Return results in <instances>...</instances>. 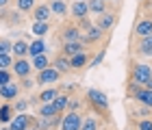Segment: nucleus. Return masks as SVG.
<instances>
[{
  "label": "nucleus",
  "instance_id": "f3484780",
  "mask_svg": "<svg viewBox=\"0 0 152 130\" xmlns=\"http://www.w3.org/2000/svg\"><path fill=\"white\" fill-rule=\"evenodd\" d=\"M52 67L54 70H59L61 74H67L72 70V65H70V57H65L63 52H59L57 57H54V63H52Z\"/></svg>",
  "mask_w": 152,
  "mask_h": 130
},
{
  "label": "nucleus",
  "instance_id": "f257e3e1",
  "mask_svg": "<svg viewBox=\"0 0 152 130\" xmlns=\"http://www.w3.org/2000/svg\"><path fill=\"white\" fill-rule=\"evenodd\" d=\"M85 98L89 102V106L94 108L96 113L100 115H109V98L104 91H100V89H87Z\"/></svg>",
  "mask_w": 152,
  "mask_h": 130
},
{
  "label": "nucleus",
  "instance_id": "dca6fc26",
  "mask_svg": "<svg viewBox=\"0 0 152 130\" xmlns=\"http://www.w3.org/2000/svg\"><path fill=\"white\" fill-rule=\"evenodd\" d=\"M50 15H52L50 4H37L35 9H33V20H35V22H48Z\"/></svg>",
  "mask_w": 152,
  "mask_h": 130
},
{
  "label": "nucleus",
  "instance_id": "79ce46f5",
  "mask_svg": "<svg viewBox=\"0 0 152 130\" xmlns=\"http://www.w3.org/2000/svg\"><path fill=\"white\" fill-rule=\"evenodd\" d=\"M107 2H109V0H107Z\"/></svg>",
  "mask_w": 152,
  "mask_h": 130
},
{
  "label": "nucleus",
  "instance_id": "c9c22d12",
  "mask_svg": "<svg viewBox=\"0 0 152 130\" xmlns=\"http://www.w3.org/2000/svg\"><path fill=\"white\" fill-rule=\"evenodd\" d=\"M137 130H152V119H139L137 121Z\"/></svg>",
  "mask_w": 152,
  "mask_h": 130
},
{
  "label": "nucleus",
  "instance_id": "f03ea898",
  "mask_svg": "<svg viewBox=\"0 0 152 130\" xmlns=\"http://www.w3.org/2000/svg\"><path fill=\"white\" fill-rule=\"evenodd\" d=\"M150 78H152V67L148 63H133V67H130V83L146 87L150 83Z\"/></svg>",
  "mask_w": 152,
  "mask_h": 130
},
{
  "label": "nucleus",
  "instance_id": "72a5a7b5",
  "mask_svg": "<svg viewBox=\"0 0 152 130\" xmlns=\"http://www.w3.org/2000/svg\"><path fill=\"white\" fill-rule=\"evenodd\" d=\"M26 108H28V102H26V100H15V102H13V111H15V113H24Z\"/></svg>",
  "mask_w": 152,
  "mask_h": 130
},
{
  "label": "nucleus",
  "instance_id": "7c9ffc66",
  "mask_svg": "<svg viewBox=\"0 0 152 130\" xmlns=\"http://www.w3.org/2000/svg\"><path fill=\"white\" fill-rule=\"evenodd\" d=\"M11 50H13V44L9 41V39L0 37V54H9Z\"/></svg>",
  "mask_w": 152,
  "mask_h": 130
},
{
  "label": "nucleus",
  "instance_id": "2f4dec72",
  "mask_svg": "<svg viewBox=\"0 0 152 130\" xmlns=\"http://www.w3.org/2000/svg\"><path fill=\"white\" fill-rule=\"evenodd\" d=\"M11 65H13V61H11V52H9V54H0V70H9Z\"/></svg>",
  "mask_w": 152,
  "mask_h": 130
},
{
  "label": "nucleus",
  "instance_id": "a211bd4d",
  "mask_svg": "<svg viewBox=\"0 0 152 130\" xmlns=\"http://www.w3.org/2000/svg\"><path fill=\"white\" fill-rule=\"evenodd\" d=\"M48 4H50V9L57 17H65L67 13H70V4H67L65 0H50Z\"/></svg>",
  "mask_w": 152,
  "mask_h": 130
},
{
  "label": "nucleus",
  "instance_id": "393cba45",
  "mask_svg": "<svg viewBox=\"0 0 152 130\" xmlns=\"http://www.w3.org/2000/svg\"><path fill=\"white\" fill-rule=\"evenodd\" d=\"M28 46H31V44H26L24 39H20V41L13 44V50H11V52L15 54L18 59H22V57H26V54H28Z\"/></svg>",
  "mask_w": 152,
  "mask_h": 130
},
{
  "label": "nucleus",
  "instance_id": "b1692460",
  "mask_svg": "<svg viewBox=\"0 0 152 130\" xmlns=\"http://www.w3.org/2000/svg\"><path fill=\"white\" fill-rule=\"evenodd\" d=\"M28 54L31 57H37V54H46V44H44V39H35L31 46H28Z\"/></svg>",
  "mask_w": 152,
  "mask_h": 130
},
{
  "label": "nucleus",
  "instance_id": "7ed1b4c3",
  "mask_svg": "<svg viewBox=\"0 0 152 130\" xmlns=\"http://www.w3.org/2000/svg\"><path fill=\"white\" fill-rule=\"evenodd\" d=\"M130 95H133V100H137L141 106H148V108H152V89H148V87H139V85H133L130 83Z\"/></svg>",
  "mask_w": 152,
  "mask_h": 130
},
{
  "label": "nucleus",
  "instance_id": "423d86ee",
  "mask_svg": "<svg viewBox=\"0 0 152 130\" xmlns=\"http://www.w3.org/2000/svg\"><path fill=\"white\" fill-rule=\"evenodd\" d=\"M83 126V115L80 113H72L67 111L61 119V130H80Z\"/></svg>",
  "mask_w": 152,
  "mask_h": 130
},
{
  "label": "nucleus",
  "instance_id": "aec40b11",
  "mask_svg": "<svg viewBox=\"0 0 152 130\" xmlns=\"http://www.w3.org/2000/svg\"><path fill=\"white\" fill-rule=\"evenodd\" d=\"M50 67V59L46 57V54H37V57H33V70L35 72H44Z\"/></svg>",
  "mask_w": 152,
  "mask_h": 130
},
{
  "label": "nucleus",
  "instance_id": "473e14b6",
  "mask_svg": "<svg viewBox=\"0 0 152 130\" xmlns=\"http://www.w3.org/2000/svg\"><path fill=\"white\" fill-rule=\"evenodd\" d=\"M7 83H13V74L9 70H0V87L7 85Z\"/></svg>",
  "mask_w": 152,
  "mask_h": 130
},
{
  "label": "nucleus",
  "instance_id": "4be33fe9",
  "mask_svg": "<svg viewBox=\"0 0 152 130\" xmlns=\"http://www.w3.org/2000/svg\"><path fill=\"white\" fill-rule=\"evenodd\" d=\"M11 119H13V104L2 102V106H0V124H9Z\"/></svg>",
  "mask_w": 152,
  "mask_h": 130
},
{
  "label": "nucleus",
  "instance_id": "f704fd0d",
  "mask_svg": "<svg viewBox=\"0 0 152 130\" xmlns=\"http://www.w3.org/2000/svg\"><path fill=\"white\" fill-rule=\"evenodd\" d=\"M104 57H107V48H102V50H100V52H98V54L94 57V61L89 63V67H96V65H100V63H102V59H104Z\"/></svg>",
  "mask_w": 152,
  "mask_h": 130
},
{
  "label": "nucleus",
  "instance_id": "9d476101",
  "mask_svg": "<svg viewBox=\"0 0 152 130\" xmlns=\"http://www.w3.org/2000/svg\"><path fill=\"white\" fill-rule=\"evenodd\" d=\"M135 52L139 57H152V35L148 37H139L135 44Z\"/></svg>",
  "mask_w": 152,
  "mask_h": 130
},
{
  "label": "nucleus",
  "instance_id": "ea45409f",
  "mask_svg": "<svg viewBox=\"0 0 152 130\" xmlns=\"http://www.w3.org/2000/svg\"><path fill=\"white\" fill-rule=\"evenodd\" d=\"M146 87H148V89H152V78H150V83H148V85H146Z\"/></svg>",
  "mask_w": 152,
  "mask_h": 130
},
{
  "label": "nucleus",
  "instance_id": "a19ab883",
  "mask_svg": "<svg viewBox=\"0 0 152 130\" xmlns=\"http://www.w3.org/2000/svg\"><path fill=\"white\" fill-rule=\"evenodd\" d=\"M2 130H11V128H2Z\"/></svg>",
  "mask_w": 152,
  "mask_h": 130
},
{
  "label": "nucleus",
  "instance_id": "4c0bfd02",
  "mask_svg": "<svg viewBox=\"0 0 152 130\" xmlns=\"http://www.w3.org/2000/svg\"><path fill=\"white\" fill-rule=\"evenodd\" d=\"M78 108H80V102H76L70 98V104H67V111H72V113H78Z\"/></svg>",
  "mask_w": 152,
  "mask_h": 130
},
{
  "label": "nucleus",
  "instance_id": "20e7f679",
  "mask_svg": "<svg viewBox=\"0 0 152 130\" xmlns=\"http://www.w3.org/2000/svg\"><path fill=\"white\" fill-rule=\"evenodd\" d=\"M37 124V119L33 117V115H26V113H18L15 117L9 121V128L11 130H28Z\"/></svg>",
  "mask_w": 152,
  "mask_h": 130
},
{
  "label": "nucleus",
  "instance_id": "cd10ccee",
  "mask_svg": "<svg viewBox=\"0 0 152 130\" xmlns=\"http://www.w3.org/2000/svg\"><path fill=\"white\" fill-rule=\"evenodd\" d=\"M52 104H54V108H57L59 113H63V111H67V104H70V98H67V95H59V98L54 100Z\"/></svg>",
  "mask_w": 152,
  "mask_h": 130
},
{
  "label": "nucleus",
  "instance_id": "2eb2a0df",
  "mask_svg": "<svg viewBox=\"0 0 152 130\" xmlns=\"http://www.w3.org/2000/svg\"><path fill=\"white\" fill-rule=\"evenodd\" d=\"M61 52L65 54V57H74V54H80L85 52V44L83 41H63V48H61Z\"/></svg>",
  "mask_w": 152,
  "mask_h": 130
},
{
  "label": "nucleus",
  "instance_id": "9b49d317",
  "mask_svg": "<svg viewBox=\"0 0 152 130\" xmlns=\"http://www.w3.org/2000/svg\"><path fill=\"white\" fill-rule=\"evenodd\" d=\"M70 13L76 17V20H83L89 15V2H85V0H74V2L70 4Z\"/></svg>",
  "mask_w": 152,
  "mask_h": 130
},
{
  "label": "nucleus",
  "instance_id": "c85d7f7f",
  "mask_svg": "<svg viewBox=\"0 0 152 130\" xmlns=\"http://www.w3.org/2000/svg\"><path fill=\"white\" fill-rule=\"evenodd\" d=\"M80 130H98V119L96 117H83V126H80Z\"/></svg>",
  "mask_w": 152,
  "mask_h": 130
},
{
  "label": "nucleus",
  "instance_id": "bb28decb",
  "mask_svg": "<svg viewBox=\"0 0 152 130\" xmlns=\"http://www.w3.org/2000/svg\"><path fill=\"white\" fill-rule=\"evenodd\" d=\"M33 33H35V37H44L48 31H50V26H48V22H33V28H31Z\"/></svg>",
  "mask_w": 152,
  "mask_h": 130
},
{
  "label": "nucleus",
  "instance_id": "5701e85b",
  "mask_svg": "<svg viewBox=\"0 0 152 130\" xmlns=\"http://www.w3.org/2000/svg\"><path fill=\"white\" fill-rule=\"evenodd\" d=\"M39 117H54V115H61L57 108H54L52 102H46V104H39V111H37Z\"/></svg>",
  "mask_w": 152,
  "mask_h": 130
},
{
  "label": "nucleus",
  "instance_id": "f8f14e48",
  "mask_svg": "<svg viewBox=\"0 0 152 130\" xmlns=\"http://www.w3.org/2000/svg\"><path fill=\"white\" fill-rule=\"evenodd\" d=\"M152 35V17H141L139 22L135 24V37H148Z\"/></svg>",
  "mask_w": 152,
  "mask_h": 130
},
{
  "label": "nucleus",
  "instance_id": "1a4fd4ad",
  "mask_svg": "<svg viewBox=\"0 0 152 130\" xmlns=\"http://www.w3.org/2000/svg\"><path fill=\"white\" fill-rule=\"evenodd\" d=\"M20 87L18 83H7L0 87V100H4V102H9V100H15L18 95H20Z\"/></svg>",
  "mask_w": 152,
  "mask_h": 130
},
{
  "label": "nucleus",
  "instance_id": "6ab92c4d",
  "mask_svg": "<svg viewBox=\"0 0 152 130\" xmlns=\"http://www.w3.org/2000/svg\"><path fill=\"white\" fill-rule=\"evenodd\" d=\"M61 37H63V41H80V28L78 26H72V24H67L63 33H61Z\"/></svg>",
  "mask_w": 152,
  "mask_h": 130
},
{
  "label": "nucleus",
  "instance_id": "4468645a",
  "mask_svg": "<svg viewBox=\"0 0 152 130\" xmlns=\"http://www.w3.org/2000/svg\"><path fill=\"white\" fill-rule=\"evenodd\" d=\"M59 89L57 87H50V89H44V91H41L39 95H37V98L35 100H33V104H37V102H39V104H46V102H54V100H57L59 98Z\"/></svg>",
  "mask_w": 152,
  "mask_h": 130
},
{
  "label": "nucleus",
  "instance_id": "412c9836",
  "mask_svg": "<svg viewBox=\"0 0 152 130\" xmlns=\"http://www.w3.org/2000/svg\"><path fill=\"white\" fill-rule=\"evenodd\" d=\"M89 63V57H87V52H80V54H74V57L70 59V65H72V70H83Z\"/></svg>",
  "mask_w": 152,
  "mask_h": 130
},
{
  "label": "nucleus",
  "instance_id": "e433bc0d",
  "mask_svg": "<svg viewBox=\"0 0 152 130\" xmlns=\"http://www.w3.org/2000/svg\"><path fill=\"white\" fill-rule=\"evenodd\" d=\"M91 22H89V17H83V20H78V28H85V31H89L91 28Z\"/></svg>",
  "mask_w": 152,
  "mask_h": 130
},
{
  "label": "nucleus",
  "instance_id": "c756f323",
  "mask_svg": "<svg viewBox=\"0 0 152 130\" xmlns=\"http://www.w3.org/2000/svg\"><path fill=\"white\" fill-rule=\"evenodd\" d=\"M15 4H18V11H33L35 9V0H15Z\"/></svg>",
  "mask_w": 152,
  "mask_h": 130
},
{
  "label": "nucleus",
  "instance_id": "58836bf2",
  "mask_svg": "<svg viewBox=\"0 0 152 130\" xmlns=\"http://www.w3.org/2000/svg\"><path fill=\"white\" fill-rule=\"evenodd\" d=\"M37 80H31V78H22V89H31L33 85H35Z\"/></svg>",
  "mask_w": 152,
  "mask_h": 130
},
{
  "label": "nucleus",
  "instance_id": "6e6552de",
  "mask_svg": "<svg viewBox=\"0 0 152 130\" xmlns=\"http://www.w3.org/2000/svg\"><path fill=\"white\" fill-rule=\"evenodd\" d=\"M115 22H117V15H115V13L104 11V13H100V15H98V20H96V26H98L100 31H111L113 26H115Z\"/></svg>",
  "mask_w": 152,
  "mask_h": 130
},
{
  "label": "nucleus",
  "instance_id": "ddd939ff",
  "mask_svg": "<svg viewBox=\"0 0 152 130\" xmlns=\"http://www.w3.org/2000/svg\"><path fill=\"white\" fill-rule=\"evenodd\" d=\"M102 37H104V31H100V28H98V26H96V24H94V26H91V28H89V31L85 33V35H83V37H80V41H83V44H85V46H87V44H98V41H100V39H102Z\"/></svg>",
  "mask_w": 152,
  "mask_h": 130
},
{
  "label": "nucleus",
  "instance_id": "a878e982",
  "mask_svg": "<svg viewBox=\"0 0 152 130\" xmlns=\"http://www.w3.org/2000/svg\"><path fill=\"white\" fill-rule=\"evenodd\" d=\"M104 11H107V0H89V13L100 15Z\"/></svg>",
  "mask_w": 152,
  "mask_h": 130
},
{
  "label": "nucleus",
  "instance_id": "39448f33",
  "mask_svg": "<svg viewBox=\"0 0 152 130\" xmlns=\"http://www.w3.org/2000/svg\"><path fill=\"white\" fill-rule=\"evenodd\" d=\"M63 76L59 70H54V67H48V70L44 72H37V85L41 87H48V85H54V83H59V78Z\"/></svg>",
  "mask_w": 152,
  "mask_h": 130
},
{
  "label": "nucleus",
  "instance_id": "0eeeda50",
  "mask_svg": "<svg viewBox=\"0 0 152 130\" xmlns=\"http://www.w3.org/2000/svg\"><path fill=\"white\" fill-rule=\"evenodd\" d=\"M11 70H13V74H15L18 78H28V74H31V70H33V63H28V61L22 57V59H15V61H13Z\"/></svg>",
  "mask_w": 152,
  "mask_h": 130
}]
</instances>
